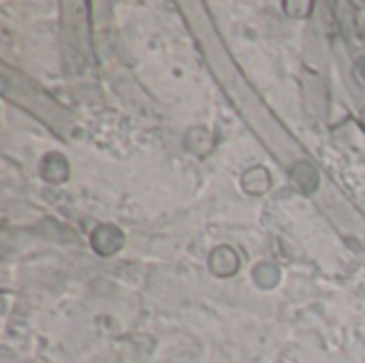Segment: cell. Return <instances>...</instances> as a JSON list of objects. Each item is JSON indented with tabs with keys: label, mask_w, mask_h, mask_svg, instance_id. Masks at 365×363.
Returning <instances> with one entry per match:
<instances>
[{
	"label": "cell",
	"mask_w": 365,
	"mask_h": 363,
	"mask_svg": "<svg viewBox=\"0 0 365 363\" xmlns=\"http://www.w3.org/2000/svg\"><path fill=\"white\" fill-rule=\"evenodd\" d=\"M361 41H364V45H365V26H364V30H361Z\"/></svg>",
	"instance_id": "52a82bcc"
},
{
	"label": "cell",
	"mask_w": 365,
	"mask_h": 363,
	"mask_svg": "<svg viewBox=\"0 0 365 363\" xmlns=\"http://www.w3.org/2000/svg\"><path fill=\"white\" fill-rule=\"evenodd\" d=\"M210 270L216 276H233L240 270V257L231 246H218L210 257Z\"/></svg>",
	"instance_id": "7a4b0ae2"
},
{
	"label": "cell",
	"mask_w": 365,
	"mask_h": 363,
	"mask_svg": "<svg viewBox=\"0 0 365 363\" xmlns=\"http://www.w3.org/2000/svg\"><path fill=\"white\" fill-rule=\"evenodd\" d=\"M291 175H293L295 184H297L302 190H306V193H312V190L317 188V184H319V175H317V171L310 167V163H297V165L293 167Z\"/></svg>",
	"instance_id": "277c9868"
},
{
	"label": "cell",
	"mask_w": 365,
	"mask_h": 363,
	"mask_svg": "<svg viewBox=\"0 0 365 363\" xmlns=\"http://www.w3.org/2000/svg\"><path fill=\"white\" fill-rule=\"evenodd\" d=\"M255 280L261 285V287H274L278 282V270L269 263H263L255 270Z\"/></svg>",
	"instance_id": "5b68a950"
},
{
	"label": "cell",
	"mask_w": 365,
	"mask_h": 363,
	"mask_svg": "<svg viewBox=\"0 0 365 363\" xmlns=\"http://www.w3.org/2000/svg\"><path fill=\"white\" fill-rule=\"evenodd\" d=\"M124 244V235L120 229L111 227V225H105V227H98L92 235V246L98 255L103 257H109L113 252H118Z\"/></svg>",
	"instance_id": "6da1fadb"
},
{
	"label": "cell",
	"mask_w": 365,
	"mask_h": 363,
	"mask_svg": "<svg viewBox=\"0 0 365 363\" xmlns=\"http://www.w3.org/2000/svg\"><path fill=\"white\" fill-rule=\"evenodd\" d=\"M361 120H364V126H365V109L361 111Z\"/></svg>",
	"instance_id": "ba28073f"
},
{
	"label": "cell",
	"mask_w": 365,
	"mask_h": 363,
	"mask_svg": "<svg viewBox=\"0 0 365 363\" xmlns=\"http://www.w3.org/2000/svg\"><path fill=\"white\" fill-rule=\"evenodd\" d=\"M41 173L51 184H62L68 178V163L62 154H47L41 165Z\"/></svg>",
	"instance_id": "3957f363"
},
{
	"label": "cell",
	"mask_w": 365,
	"mask_h": 363,
	"mask_svg": "<svg viewBox=\"0 0 365 363\" xmlns=\"http://www.w3.org/2000/svg\"><path fill=\"white\" fill-rule=\"evenodd\" d=\"M355 73H357L359 81L365 86V58H359V60H357V64H355Z\"/></svg>",
	"instance_id": "8992f818"
}]
</instances>
